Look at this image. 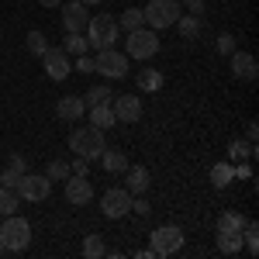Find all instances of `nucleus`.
I'll return each instance as SVG.
<instances>
[{"mask_svg":"<svg viewBox=\"0 0 259 259\" xmlns=\"http://www.w3.org/2000/svg\"><path fill=\"white\" fill-rule=\"evenodd\" d=\"M87 45L94 49V52H100V49H114L121 38V28H118V18H111V14H90V21H87Z\"/></svg>","mask_w":259,"mask_h":259,"instance_id":"nucleus-1","label":"nucleus"},{"mask_svg":"<svg viewBox=\"0 0 259 259\" xmlns=\"http://www.w3.org/2000/svg\"><path fill=\"white\" fill-rule=\"evenodd\" d=\"M0 245L7 252H24L31 245V221L21 214H7L0 221Z\"/></svg>","mask_w":259,"mask_h":259,"instance_id":"nucleus-2","label":"nucleus"},{"mask_svg":"<svg viewBox=\"0 0 259 259\" xmlns=\"http://www.w3.org/2000/svg\"><path fill=\"white\" fill-rule=\"evenodd\" d=\"M69 149H73V156H83V159H100V152L107 149V142H104V132L94 128V124H83V128H73L69 132Z\"/></svg>","mask_w":259,"mask_h":259,"instance_id":"nucleus-3","label":"nucleus"},{"mask_svg":"<svg viewBox=\"0 0 259 259\" xmlns=\"http://www.w3.org/2000/svg\"><path fill=\"white\" fill-rule=\"evenodd\" d=\"M142 14H145V28L162 31V28H173L177 24V18L183 14V4L180 0H149L142 7Z\"/></svg>","mask_w":259,"mask_h":259,"instance_id":"nucleus-4","label":"nucleus"},{"mask_svg":"<svg viewBox=\"0 0 259 259\" xmlns=\"http://www.w3.org/2000/svg\"><path fill=\"white\" fill-rule=\"evenodd\" d=\"M159 49H162L159 31H152V28H135V31H128V49H124L128 59L145 62V59H152Z\"/></svg>","mask_w":259,"mask_h":259,"instance_id":"nucleus-5","label":"nucleus"},{"mask_svg":"<svg viewBox=\"0 0 259 259\" xmlns=\"http://www.w3.org/2000/svg\"><path fill=\"white\" fill-rule=\"evenodd\" d=\"M94 73L107 76V80H121V76H128V56L118 49H100L94 56Z\"/></svg>","mask_w":259,"mask_h":259,"instance_id":"nucleus-6","label":"nucleus"},{"mask_svg":"<svg viewBox=\"0 0 259 259\" xmlns=\"http://www.w3.org/2000/svg\"><path fill=\"white\" fill-rule=\"evenodd\" d=\"M183 232H180L177 225H162V228H156L152 235H149V249L156 252V256H173V252H180L183 249Z\"/></svg>","mask_w":259,"mask_h":259,"instance_id":"nucleus-7","label":"nucleus"},{"mask_svg":"<svg viewBox=\"0 0 259 259\" xmlns=\"http://www.w3.org/2000/svg\"><path fill=\"white\" fill-rule=\"evenodd\" d=\"M100 211H104L107 218H124V214L132 211V194H128V187H111V190H104V194H100Z\"/></svg>","mask_w":259,"mask_h":259,"instance_id":"nucleus-8","label":"nucleus"},{"mask_svg":"<svg viewBox=\"0 0 259 259\" xmlns=\"http://www.w3.org/2000/svg\"><path fill=\"white\" fill-rule=\"evenodd\" d=\"M49 190H52V180L45 177V173H24L18 180V197L21 200H45L49 197Z\"/></svg>","mask_w":259,"mask_h":259,"instance_id":"nucleus-9","label":"nucleus"},{"mask_svg":"<svg viewBox=\"0 0 259 259\" xmlns=\"http://www.w3.org/2000/svg\"><path fill=\"white\" fill-rule=\"evenodd\" d=\"M111 111L118 124H135L142 118V100L135 94H118V97H111Z\"/></svg>","mask_w":259,"mask_h":259,"instance_id":"nucleus-10","label":"nucleus"},{"mask_svg":"<svg viewBox=\"0 0 259 259\" xmlns=\"http://www.w3.org/2000/svg\"><path fill=\"white\" fill-rule=\"evenodd\" d=\"M62 183H66V187H62V194H66V200H69L73 207H83V204H90V200H94V183H90L87 177L69 173Z\"/></svg>","mask_w":259,"mask_h":259,"instance_id":"nucleus-11","label":"nucleus"},{"mask_svg":"<svg viewBox=\"0 0 259 259\" xmlns=\"http://www.w3.org/2000/svg\"><path fill=\"white\" fill-rule=\"evenodd\" d=\"M41 66H45V76H49V80H56V83H62L69 73H73V62H69V56H66L62 49H45Z\"/></svg>","mask_w":259,"mask_h":259,"instance_id":"nucleus-12","label":"nucleus"},{"mask_svg":"<svg viewBox=\"0 0 259 259\" xmlns=\"http://www.w3.org/2000/svg\"><path fill=\"white\" fill-rule=\"evenodd\" d=\"M87 21H90V11H87L83 0H69V4H62V28H66V31H83Z\"/></svg>","mask_w":259,"mask_h":259,"instance_id":"nucleus-13","label":"nucleus"},{"mask_svg":"<svg viewBox=\"0 0 259 259\" xmlns=\"http://www.w3.org/2000/svg\"><path fill=\"white\" fill-rule=\"evenodd\" d=\"M228 62H232V76L235 80H256V73H259V66H256V56L252 52H232L228 56Z\"/></svg>","mask_w":259,"mask_h":259,"instance_id":"nucleus-14","label":"nucleus"},{"mask_svg":"<svg viewBox=\"0 0 259 259\" xmlns=\"http://www.w3.org/2000/svg\"><path fill=\"white\" fill-rule=\"evenodd\" d=\"M56 114H59V121H80L83 114H87V107H83V97H59V104H56Z\"/></svg>","mask_w":259,"mask_h":259,"instance_id":"nucleus-15","label":"nucleus"},{"mask_svg":"<svg viewBox=\"0 0 259 259\" xmlns=\"http://www.w3.org/2000/svg\"><path fill=\"white\" fill-rule=\"evenodd\" d=\"M87 118H90V124L100 128V132H107V128L118 124V121H114V111H111V100H107V104H97V107H87Z\"/></svg>","mask_w":259,"mask_h":259,"instance_id":"nucleus-16","label":"nucleus"},{"mask_svg":"<svg viewBox=\"0 0 259 259\" xmlns=\"http://www.w3.org/2000/svg\"><path fill=\"white\" fill-rule=\"evenodd\" d=\"M124 173H128V194L132 197H139V194L149 190V169L145 166H128Z\"/></svg>","mask_w":259,"mask_h":259,"instance_id":"nucleus-17","label":"nucleus"},{"mask_svg":"<svg viewBox=\"0 0 259 259\" xmlns=\"http://www.w3.org/2000/svg\"><path fill=\"white\" fill-rule=\"evenodd\" d=\"M218 252H225V256H235V252H242V232L218 228Z\"/></svg>","mask_w":259,"mask_h":259,"instance_id":"nucleus-18","label":"nucleus"},{"mask_svg":"<svg viewBox=\"0 0 259 259\" xmlns=\"http://www.w3.org/2000/svg\"><path fill=\"white\" fill-rule=\"evenodd\" d=\"M100 166H104L107 173H124V169H128V156L118 152V149H104V152H100Z\"/></svg>","mask_w":259,"mask_h":259,"instance_id":"nucleus-19","label":"nucleus"},{"mask_svg":"<svg viewBox=\"0 0 259 259\" xmlns=\"http://www.w3.org/2000/svg\"><path fill=\"white\" fill-rule=\"evenodd\" d=\"M62 52H66V56H83V52H90L87 35H83V31H66V38H62Z\"/></svg>","mask_w":259,"mask_h":259,"instance_id":"nucleus-20","label":"nucleus"},{"mask_svg":"<svg viewBox=\"0 0 259 259\" xmlns=\"http://www.w3.org/2000/svg\"><path fill=\"white\" fill-rule=\"evenodd\" d=\"M162 83H166V76H162L159 69H142L139 73V90H145V94L162 90Z\"/></svg>","mask_w":259,"mask_h":259,"instance_id":"nucleus-21","label":"nucleus"},{"mask_svg":"<svg viewBox=\"0 0 259 259\" xmlns=\"http://www.w3.org/2000/svg\"><path fill=\"white\" fill-rule=\"evenodd\" d=\"M232 180H235V169H232V162H214V166H211V187H228V183H232Z\"/></svg>","mask_w":259,"mask_h":259,"instance_id":"nucleus-22","label":"nucleus"},{"mask_svg":"<svg viewBox=\"0 0 259 259\" xmlns=\"http://www.w3.org/2000/svg\"><path fill=\"white\" fill-rule=\"evenodd\" d=\"M177 28H180V38H197L200 28H204V18H194V14H180L177 18Z\"/></svg>","mask_w":259,"mask_h":259,"instance_id":"nucleus-23","label":"nucleus"},{"mask_svg":"<svg viewBox=\"0 0 259 259\" xmlns=\"http://www.w3.org/2000/svg\"><path fill=\"white\" fill-rule=\"evenodd\" d=\"M252 152H256V145L249 139H235L232 145H228V156H232V162H245L252 159Z\"/></svg>","mask_w":259,"mask_h":259,"instance_id":"nucleus-24","label":"nucleus"},{"mask_svg":"<svg viewBox=\"0 0 259 259\" xmlns=\"http://www.w3.org/2000/svg\"><path fill=\"white\" fill-rule=\"evenodd\" d=\"M118 28H124V31L145 28V14H142V7H128V11H124V14L118 18Z\"/></svg>","mask_w":259,"mask_h":259,"instance_id":"nucleus-25","label":"nucleus"},{"mask_svg":"<svg viewBox=\"0 0 259 259\" xmlns=\"http://www.w3.org/2000/svg\"><path fill=\"white\" fill-rule=\"evenodd\" d=\"M18 190H11V187H0V218H7V214H18Z\"/></svg>","mask_w":259,"mask_h":259,"instance_id":"nucleus-26","label":"nucleus"},{"mask_svg":"<svg viewBox=\"0 0 259 259\" xmlns=\"http://www.w3.org/2000/svg\"><path fill=\"white\" fill-rule=\"evenodd\" d=\"M111 87H90L87 94H83V107H97V104H107L111 100Z\"/></svg>","mask_w":259,"mask_h":259,"instance_id":"nucleus-27","label":"nucleus"},{"mask_svg":"<svg viewBox=\"0 0 259 259\" xmlns=\"http://www.w3.org/2000/svg\"><path fill=\"white\" fill-rule=\"evenodd\" d=\"M104 252H107V245H104L100 235H87V239H83V256L87 259H100Z\"/></svg>","mask_w":259,"mask_h":259,"instance_id":"nucleus-28","label":"nucleus"},{"mask_svg":"<svg viewBox=\"0 0 259 259\" xmlns=\"http://www.w3.org/2000/svg\"><path fill=\"white\" fill-rule=\"evenodd\" d=\"M245 214H239V211H225L218 218V228H228V232H242V225H245Z\"/></svg>","mask_w":259,"mask_h":259,"instance_id":"nucleus-29","label":"nucleus"},{"mask_svg":"<svg viewBox=\"0 0 259 259\" xmlns=\"http://www.w3.org/2000/svg\"><path fill=\"white\" fill-rule=\"evenodd\" d=\"M45 177L52 180V183H56V180H66L69 177V162L66 159H52L49 166H45Z\"/></svg>","mask_w":259,"mask_h":259,"instance_id":"nucleus-30","label":"nucleus"},{"mask_svg":"<svg viewBox=\"0 0 259 259\" xmlns=\"http://www.w3.org/2000/svg\"><path fill=\"white\" fill-rule=\"evenodd\" d=\"M28 49H31V52H35V56H45V49H49V41H45V31H38V28H35V31H28Z\"/></svg>","mask_w":259,"mask_h":259,"instance_id":"nucleus-31","label":"nucleus"},{"mask_svg":"<svg viewBox=\"0 0 259 259\" xmlns=\"http://www.w3.org/2000/svg\"><path fill=\"white\" fill-rule=\"evenodd\" d=\"M24 177L21 169H14V166H4L0 169V187H11V190H18V180Z\"/></svg>","mask_w":259,"mask_h":259,"instance_id":"nucleus-32","label":"nucleus"},{"mask_svg":"<svg viewBox=\"0 0 259 259\" xmlns=\"http://www.w3.org/2000/svg\"><path fill=\"white\" fill-rule=\"evenodd\" d=\"M235 49H239V45H235V35H232V31H221L218 35V52L221 56H232Z\"/></svg>","mask_w":259,"mask_h":259,"instance_id":"nucleus-33","label":"nucleus"},{"mask_svg":"<svg viewBox=\"0 0 259 259\" xmlns=\"http://www.w3.org/2000/svg\"><path fill=\"white\" fill-rule=\"evenodd\" d=\"M132 211H135V214H142V218H145V214H149V211H152V204H149V200L142 197H132Z\"/></svg>","mask_w":259,"mask_h":259,"instance_id":"nucleus-34","label":"nucleus"},{"mask_svg":"<svg viewBox=\"0 0 259 259\" xmlns=\"http://www.w3.org/2000/svg\"><path fill=\"white\" fill-rule=\"evenodd\" d=\"M69 173H76V177H87V173H90V159L76 156V159H73V166H69Z\"/></svg>","mask_w":259,"mask_h":259,"instance_id":"nucleus-35","label":"nucleus"},{"mask_svg":"<svg viewBox=\"0 0 259 259\" xmlns=\"http://www.w3.org/2000/svg\"><path fill=\"white\" fill-rule=\"evenodd\" d=\"M232 169H235V177H239V180H252V166H249V162H235Z\"/></svg>","mask_w":259,"mask_h":259,"instance_id":"nucleus-36","label":"nucleus"},{"mask_svg":"<svg viewBox=\"0 0 259 259\" xmlns=\"http://www.w3.org/2000/svg\"><path fill=\"white\" fill-rule=\"evenodd\" d=\"M76 69H80V73H94V59H90L87 52H83V56H76Z\"/></svg>","mask_w":259,"mask_h":259,"instance_id":"nucleus-37","label":"nucleus"},{"mask_svg":"<svg viewBox=\"0 0 259 259\" xmlns=\"http://www.w3.org/2000/svg\"><path fill=\"white\" fill-rule=\"evenodd\" d=\"M7 166H14V169H21V173H28V159H24V156H11Z\"/></svg>","mask_w":259,"mask_h":259,"instance_id":"nucleus-38","label":"nucleus"},{"mask_svg":"<svg viewBox=\"0 0 259 259\" xmlns=\"http://www.w3.org/2000/svg\"><path fill=\"white\" fill-rule=\"evenodd\" d=\"M187 7H190L194 18H204V0H187Z\"/></svg>","mask_w":259,"mask_h":259,"instance_id":"nucleus-39","label":"nucleus"},{"mask_svg":"<svg viewBox=\"0 0 259 259\" xmlns=\"http://www.w3.org/2000/svg\"><path fill=\"white\" fill-rule=\"evenodd\" d=\"M256 135H259V128H256V124H252V121H249V128H245V139H249V142H252V145H256Z\"/></svg>","mask_w":259,"mask_h":259,"instance_id":"nucleus-40","label":"nucleus"},{"mask_svg":"<svg viewBox=\"0 0 259 259\" xmlns=\"http://www.w3.org/2000/svg\"><path fill=\"white\" fill-rule=\"evenodd\" d=\"M41 7H59V0H38Z\"/></svg>","mask_w":259,"mask_h":259,"instance_id":"nucleus-41","label":"nucleus"},{"mask_svg":"<svg viewBox=\"0 0 259 259\" xmlns=\"http://www.w3.org/2000/svg\"><path fill=\"white\" fill-rule=\"evenodd\" d=\"M83 4H87V7H94V4H100V0H83Z\"/></svg>","mask_w":259,"mask_h":259,"instance_id":"nucleus-42","label":"nucleus"},{"mask_svg":"<svg viewBox=\"0 0 259 259\" xmlns=\"http://www.w3.org/2000/svg\"><path fill=\"white\" fill-rule=\"evenodd\" d=\"M4 252H7V249H4V245H0V256H4Z\"/></svg>","mask_w":259,"mask_h":259,"instance_id":"nucleus-43","label":"nucleus"},{"mask_svg":"<svg viewBox=\"0 0 259 259\" xmlns=\"http://www.w3.org/2000/svg\"><path fill=\"white\" fill-rule=\"evenodd\" d=\"M180 4H187V0H180Z\"/></svg>","mask_w":259,"mask_h":259,"instance_id":"nucleus-44","label":"nucleus"}]
</instances>
